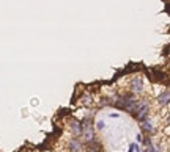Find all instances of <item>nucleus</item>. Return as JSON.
<instances>
[{
  "mask_svg": "<svg viewBox=\"0 0 170 152\" xmlns=\"http://www.w3.org/2000/svg\"><path fill=\"white\" fill-rule=\"evenodd\" d=\"M159 102H161L162 105H167V104H169V90H165V91H164V94L161 96Z\"/></svg>",
  "mask_w": 170,
  "mask_h": 152,
  "instance_id": "nucleus-3",
  "label": "nucleus"
},
{
  "mask_svg": "<svg viewBox=\"0 0 170 152\" xmlns=\"http://www.w3.org/2000/svg\"><path fill=\"white\" fill-rule=\"evenodd\" d=\"M132 90L137 91V92L142 91V80H140V77H137V78L132 80Z\"/></svg>",
  "mask_w": 170,
  "mask_h": 152,
  "instance_id": "nucleus-1",
  "label": "nucleus"
},
{
  "mask_svg": "<svg viewBox=\"0 0 170 152\" xmlns=\"http://www.w3.org/2000/svg\"><path fill=\"white\" fill-rule=\"evenodd\" d=\"M71 129H72V132H74L76 135H82V125L79 124V122H71Z\"/></svg>",
  "mask_w": 170,
  "mask_h": 152,
  "instance_id": "nucleus-2",
  "label": "nucleus"
},
{
  "mask_svg": "<svg viewBox=\"0 0 170 152\" xmlns=\"http://www.w3.org/2000/svg\"><path fill=\"white\" fill-rule=\"evenodd\" d=\"M102 127H104V122L101 121V122H99V124H98V129H102Z\"/></svg>",
  "mask_w": 170,
  "mask_h": 152,
  "instance_id": "nucleus-5",
  "label": "nucleus"
},
{
  "mask_svg": "<svg viewBox=\"0 0 170 152\" xmlns=\"http://www.w3.org/2000/svg\"><path fill=\"white\" fill-rule=\"evenodd\" d=\"M71 147H72L74 151H79V149H81V143H79V141H72V143H71Z\"/></svg>",
  "mask_w": 170,
  "mask_h": 152,
  "instance_id": "nucleus-4",
  "label": "nucleus"
}]
</instances>
